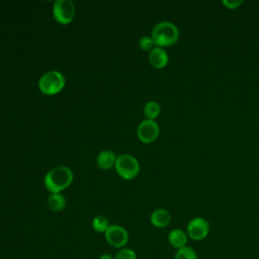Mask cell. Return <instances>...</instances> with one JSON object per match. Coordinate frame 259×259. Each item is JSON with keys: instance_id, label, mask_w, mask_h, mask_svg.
<instances>
[{"instance_id": "obj_7", "label": "cell", "mask_w": 259, "mask_h": 259, "mask_svg": "<svg viewBox=\"0 0 259 259\" xmlns=\"http://www.w3.org/2000/svg\"><path fill=\"white\" fill-rule=\"evenodd\" d=\"M104 237L110 246L118 249L123 248L128 242L127 231L118 225H110L104 233Z\"/></svg>"}, {"instance_id": "obj_8", "label": "cell", "mask_w": 259, "mask_h": 259, "mask_svg": "<svg viewBox=\"0 0 259 259\" xmlns=\"http://www.w3.org/2000/svg\"><path fill=\"white\" fill-rule=\"evenodd\" d=\"M159 125L155 120L144 119L140 122L137 128V135L140 141L149 144L154 142L159 136Z\"/></svg>"}, {"instance_id": "obj_9", "label": "cell", "mask_w": 259, "mask_h": 259, "mask_svg": "<svg viewBox=\"0 0 259 259\" xmlns=\"http://www.w3.org/2000/svg\"><path fill=\"white\" fill-rule=\"evenodd\" d=\"M169 61V57L167 52L160 47H155L149 53V62L156 69L164 68Z\"/></svg>"}, {"instance_id": "obj_5", "label": "cell", "mask_w": 259, "mask_h": 259, "mask_svg": "<svg viewBox=\"0 0 259 259\" xmlns=\"http://www.w3.org/2000/svg\"><path fill=\"white\" fill-rule=\"evenodd\" d=\"M53 15L60 24L70 23L75 16V5L71 0H57L53 5Z\"/></svg>"}, {"instance_id": "obj_4", "label": "cell", "mask_w": 259, "mask_h": 259, "mask_svg": "<svg viewBox=\"0 0 259 259\" xmlns=\"http://www.w3.org/2000/svg\"><path fill=\"white\" fill-rule=\"evenodd\" d=\"M114 168L116 173L125 180L134 179L140 172V164L137 158L131 154H120L116 157Z\"/></svg>"}, {"instance_id": "obj_20", "label": "cell", "mask_w": 259, "mask_h": 259, "mask_svg": "<svg viewBox=\"0 0 259 259\" xmlns=\"http://www.w3.org/2000/svg\"><path fill=\"white\" fill-rule=\"evenodd\" d=\"M98 259H113V257L110 254H108V253H103V254H101L99 256Z\"/></svg>"}, {"instance_id": "obj_10", "label": "cell", "mask_w": 259, "mask_h": 259, "mask_svg": "<svg viewBox=\"0 0 259 259\" xmlns=\"http://www.w3.org/2000/svg\"><path fill=\"white\" fill-rule=\"evenodd\" d=\"M171 221L170 212L165 208H156L152 211L150 215L151 224L158 229L165 228L169 225Z\"/></svg>"}, {"instance_id": "obj_3", "label": "cell", "mask_w": 259, "mask_h": 259, "mask_svg": "<svg viewBox=\"0 0 259 259\" xmlns=\"http://www.w3.org/2000/svg\"><path fill=\"white\" fill-rule=\"evenodd\" d=\"M66 79L59 71H49L41 75L38 80V88L46 95H55L61 92L65 86Z\"/></svg>"}, {"instance_id": "obj_11", "label": "cell", "mask_w": 259, "mask_h": 259, "mask_svg": "<svg viewBox=\"0 0 259 259\" xmlns=\"http://www.w3.org/2000/svg\"><path fill=\"white\" fill-rule=\"evenodd\" d=\"M188 236L182 229H173L168 234V243L176 250L186 246Z\"/></svg>"}, {"instance_id": "obj_1", "label": "cell", "mask_w": 259, "mask_h": 259, "mask_svg": "<svg viewBox=\"0 0 259 259\" xmlns=\"http://www.w3.org/2000/svg\"><path fill=\"white\" fill-rule=\"evenodd\" d=\"M73 172L67 166H57L51 169L44 178V183L51 193H61L73 181Z\"/></svg>"}, {"instance_id": "obj_14", "label": "cell", "mask_w": 259, "mask_h": 259, "mask_svg": "<svg viewBox=\"0 0 259 259\" xmlns=\"http://www.w3.org/2000/svg\"><path fill=\"white\" fill-rule=\"evenodd\" d=\"M161 107L160 104L156 101H148L144 106V114L147 119L155 120L160 115Z\"/></svg>"}, {"instance_id": "obj_13", "label": "cell", "mask_w": 259, "mask_h": 259, "mask_svg": "<svg viewBox=\"0 0 259 259\" xmlns=\"http://www.w3.org/2000/svg\"><path fill=\"white\" fill-rule=\"evenodd\" d=\"M48 206L53 211H61L66 206V198L61 193H52L48 197Z\"/></svg>"}, {"instance_id": "obj_16", "label": "cell", "mask_w": 259, "mask_h": 259, "mask_svg": "<svg viewBox=\"0 0 259 259\" xmlns=\"http://www.w3.org/2000/svg\"><path fill=\"white\" fill-rule=\"evenodd\" d=\"M173 259H198V257L196 252L191 247L185 246L175 252Z\"/></svg>"}, {"instance_id": "obj_15", "label": "cell", "mask_w": 259, "mask_h": 259, "mask_svg": "<svg viewBox=\"0 0 259 259\" xmlns=\"http://www.w3.org/2000/svg\"><path fill=\"white\" fill-rule=\"evenodd\" d=\"M92 229L96 232V233H105L106 230L108 229L109 222L107 220L106 217L104 215H96L93 220H92Z\"/></svg>"}, {"instance_id": "obj_17", "label": "cell", "mask_w": 259, "mask_h": 259, "mask_svg": "<svg viewBox=\"0 0 259 259\" xmlns=\"http://www.w3.org/2000/svg\"><path fill=\"white\" fill-rule=\"evenodd\" d=\"M113 259H137V254L131 248H121L117 251Z\"/></svg>"}, {"instance_id": "obj_2", "label": "cell", "mask_w": 259, "mask_h": 259, "mask_svg": "<svg viewBox=\"0 0 259 259\" xmlns=\"http://www.w3.org/2000/svg\"><path fill=\"white\" fill-rule=\"evenodd\" d=\"M151 36L156 47H169L178 40L179 30L173 22L161 21L153 27Z\"/></svg>"}, {"instance_id": "obj_18", "label": "cell", "mask_w": 259, "mask_h": 259, "mask_svg": "<svg viewBox=\"0 0 259 259\" xmlns=\"http://www.w3.org/2000/svg\"><path fill=\"white\" fill-rule=\"evenodd\" d=\"M154 40L152 38V36L149 35H144L140 38L139 40V47L143 50V51H147V52H151L155 47Z\"/></svg>"}, {"instance_id": "obj_19", "label": "cell", "mask_w": 259, "mask_h": 259, "mask_svg": "<svg viewBox=\"0 0 259 259\" xmlns=\"http://www.w3.org/2000/svg\"><path fill=\"white\" fill-rule=\"evenodd\" d=\"M222 3L225 7L229 8V9H236L241 4H243V1L242 0H223Z\"/></svg>"}, {"instance_id": "obj_12", "label": "cell", "mask_w": 259, "mask_h": 259, "mask_svg": "<svg viewBox=\"0 0 259 259\" xmlns=\"http://www.w3.org/2000/svg\"><path fill=\"white\" fill-rule=\"evenodd\" d=\"M116 155L113 151L111 150H103L101 151L97 158H96V163L97 166L102 169V170H107L110 169L111 167L114 166L115 160H116Z\"/></svg>"}, {"instance_id": "obj_6", "label": "cell", "mask_w": 259, "mask_h": 259, "mask_svg": "<svg viewBox=\"0 0 259 259\" xmlns=\"http://www.w3.org/2000/svg\"><path fill=\"white\" fill-rule=\"evenodd\" d=\"M209 233V224L208 222L201 218L196 217L191 219L186 227L187 236L194 241L203 240Z\"/></svg>"}]
</instances>
